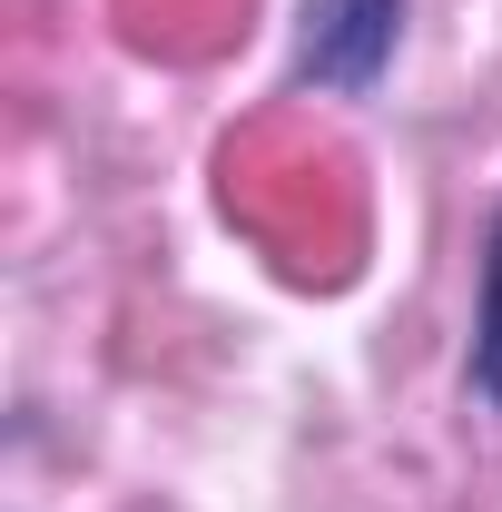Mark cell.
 <instances>
[{
    "label": "cell",
    "instance_id": "1",
    "mask_svg": "<svg viewBox=\"0 0 502 512\" xmlns=\"http://www.w3.org/2000/svg\"><path fill=\"white\" fill-rule=\"evenodd\" d=\"M404 50V0H306L296 10V89L315 99H375Z\"/></svg>",
    "mask_w": 502,
    "mask_h": 512
},
{
    "label": "cell",
    "instance_id": "2",
    "mask_svg": "<svg viewBox=\"0 0 502 512\" xmlns=\"http://www.w3.org/2000/svg\"><path fill=\"white\" fill-rule=\"evenodd\" d=\"M473 394L502 414V217H493V247H483V306H473Z\"/></svg>",
    "mask_w": 502,
    "mask_h": 512
}]
</instances>
